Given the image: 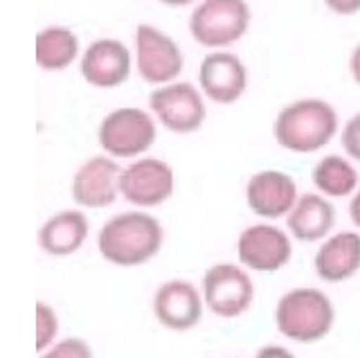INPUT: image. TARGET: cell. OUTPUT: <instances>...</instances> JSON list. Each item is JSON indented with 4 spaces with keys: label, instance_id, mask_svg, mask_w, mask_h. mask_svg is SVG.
<instances>
[{
    "label": "cell",
    "instance_id": "2e32d148",
    "mask_svg": "<svg viewBox=\"0 0 360 358\" xmlns=\"http://www.w3.org/2000/svg\"><path fill=\"white\" fill-rule=\"evenodd\" d=\"M313 268L322 282H347L360 271V234L342 230L329 234L315 252Z\"/></svg>",
    "mask_w": 360,
    "mask_h": 358
},
{
    "label": "cell",
    "instance_id": "5b68a950",
    "mask_svg": "<svg viewBox=\"0 0 360 358\" xmlns=\"http://www.w3.org/2000/svg\"><path fill=\"white\" fill-rule=\"evenodd\" d=\"M158 138V122L151 110L122 106L99 122L97 142L115 160H138L146 155Z\"/></svg>",
    "mask_w": 360,
    "mask_h": 358
},
{
    "label": "cell",
    "instance_id": "cb8c5ba5",
    "mask_svg": "<svg viewBox=\"0 0 360 358\" xmlns=\"http://www.w3.org/2000/svg\"><path fill=\"white\" fill-rule=\"evenodd\" d=\"M324 5L335 16H354L360 12V0H324Z\"/></svg>",
    "mask_w": 360,
    "mask_h": 358
},
{
    "label": "cell",
    "instance_id": "6da1fadb",
    "mask_svg": "<svg viewBox=\"0 0 360 358\" xmlns=\"http://www.w3.org/2000/svg\"><path fill=\"white\" fill-rule=\"evenodd\" d=\"M165 243V228L144 210L110 217L97 234L99 255L112 266L133 268L151 262Z\"/></svg>",
    "mask_w": 360,
    "mask_h": 358
},
{
    "label": "cell",
    "instance_id": "7a4b0ae2",
    "mask_svg": "<svg viewBox=\"0 0 360 358\" xmlns=\"http://www.w3.org/2000/svg\"><path fill=\"white\" fill-rule=\"evenodd\" d=\"M340 131L333 104L320 97H304L286 104L273 122V138L284 151L318 153Z\"/></svg>",
    "mask_w": 360,
    "mask_h": 358
},
{
    "label": "cell",
    "instance_id": "e0dca14e",
    "mask_svg": "<svg viewBox=\"0 0 360 358\" xmlns=\"http://www.w3.org/2000/svg\"><path fill=\"white\" fill-rule=\"evenodd\" d=\"M286 226L292 239L304 243L324 241L335 226V207L331 198L318 192L300 194L295 207L286 217Z\"/></svg>",
    "mask_w": 360,
    "mask_h": 358
},
{
    "label": "cell",
    "instance_id": "484cf974",
    "mask_svg": "<svg viewBox=\"0 0 360 358\" xmlns=\"http://www.w3.org/2000/svg\"><path fill=\"white\" fill-rule=\"evenodd\" d=\"M349 219H352V223L360 230V187L356 189V194L349 198Z\"/></svg>",
    "mask_w": 360,
    "mask_h": 358
},
{
    "label": "cell",
    "instance_id": "30bf717a",
    "mask_svg": "<svg viewBox=\"0 0 360 358\" xmlns=\"http://www.w3.org/2000/svg\"><path fill=\"white\" fill-rule=\"evenodd\" d=\"M122 170L120 160L110 158L106 153L93 155L77 167L70 183L72 200L79 207L101 210L122 198Z\"/></svg>",
    "mask_w": 360,
    "mask_h": 358
},
{
    "label": "cell",
    "instance_id": "ffe728a7",
    "mask_svg": "<svg viewBox=\"0 0 360 358\" xmlns=\"http://www.w3.org/2000/svg\"><path fill=\"white\" fill-rule=\"evenodd\" d=\"M311 181L315 192L326 198H352L360 187V174L352 158L329 153L313 165Z\"/></svg>",
    "mask_w": 360,
    "mask_h": 358
},
{
    "label": "cell",
    "instance_id": "ba28073f",
    "mask_svg": "<svg viewBox=\"0 0 360 358\" xmlns=\"http://www.w3.org/2000/svg\"><path fill=\"white\" fill-rule=\"evenodd\" d=\"M122 198L135 210L165 205L176 192V172L162 158L142 155L122 170Z\"/></svg>",
    "mask_w": 360,
    "mask_h": 358
},
{
    "label": "cell",
    "instance_id": "4fadbf2b",
    "mask_svg": "<svg viewBox=\"0 0 360 358\" xmlns=\"http://www.w3.org/2000/svg\"><path fill=\"white\" fill-rule=\"evenodd\" d=\"M236 255L248 271L277 273L290 262L292 243L288 234L273 223H255L239 234Z\"/></svg>",
    "mask_w": 360,
    "mask_h": 358
},
{
    "label": "cell",
    "instance_id": "7402d4cb",
    "mask_svg": "<svg viewBox=\"0 0 360 358\" xmlns=\"http://www.w3.org/2000/svg\"><path fill=\"white\" fill-rule=\"evenodd\" d=\"M39 358H93V350L82 338H65L41 352Z\"/></svg>",
    "mask_w": 360,
    "mask_h": 358
},
{
    "label": "cell",
    "instance_id": "603a6c76",
    "mask_svg": "<svg viewBox=\"0 0 360 358\" xmlns=\"http://www.w3.org/2000/svg\"><path fill=\"white\" fill-rule=\"evenodd\" d=\"M340 144L347 158L360 165V113L349 117L340 129Z\"/></svg>",
    "mask_w": 360,
    "mask_h": 358
},
{
    "label": "cell",
    "instance_id": "5bb4252c",
    "mask_svg": "<svg viewBox=\"0 0 360 358\" xmlns=\"http://www.w3.org/2000/svg\"><path fill=\"white\" fill-rule=\"evenodd\" d=\"M300 198L295 178L279 170H262L245 183V203L252 215L275 221L286 219Z\"/></svg>",
    "mask_w": 360,
    "mask_h": 358
},
{
    "label": "cell",
    "instance_id": "277c9868",
    "mask_svg": "<svg viewBox=\"0 0 360 358\" xmlns=\"http://www.w3.org/2000/svg\"><path fill=\"white\" fill-rule=\"evenodd\" d=\"M250 23L245 0H200L189 16V34L207 50H228L248 34Z\"/></svg>",
    "mask_w": 360,
    "mask_h": 358
},
{
    "label": "cell",
    "instance_id": "4316f807",
    "mask_svg": "<svg viewBox=\"0 0 360 358\" xmlns=\"http://www.w3.org/2000/svg\"><path fill=\"white\" fill-rule=\"evenodd\" d=\"M349 72H352V79L356 86H360V43L354 48L352 57H349Z\"/></svg>",
    "mask_w": 360,
    "mask_h": 358
},
{
    "label": "cell",
    "instance_id": "44dd1931",
    "mask_svg": "<svg viewBox=\"0 0 360 358\" xmlns=\"http://www.w3.org/2000/svg\"><path fill=\"white\" fill-rule=\"evenodd\" d=\"M59 335V318L52 307H48L45 302L37 305V350L45 352L48 347L56 343Z\"/></svg>",
    "mask_w": 360,
    "mask_h": 358
},
{
    "label": "cell",
    "instance_id": "d6986e66",
    "mask_svg": "<svg viewBox=\"0 0 360 358\" xmlns=\"http://www.w3.org/2000/svg\"><path fill=\"white\" fill-rule=\"evenodd\" d=\"M34 59L45 72H61L70 68L77 59H82L79 37L63 25L43 27L34 41Z\"/></svg>",
    "mask_w": 360,
    "mask_h": 358
},
{
    "label": "cell",
    "instance_id": "52a82bcc",
    "mask_svg": "<svg viewBox=\"0 0 360 358\" xmlns=\"http://www.w3.org/2000/svg\"><path fill=\"white\" fill-rule=\"evenodd\" d=\"M135 70L142 82L151 86H165L178 82L185 68V54L180 50L174 37H169L160 27L140 23L135 27Z\"/></svg>",
    "mask_w": 360,
    "mask_h": 358
},
{
    "label": "cell",
    "instance_id": "83f0119b",
    "mask_svg": "<svg viewBox=\"0 0 360 358\" xmlns=\"http://www.w3.org/2000/svg\"><path fill=\"white\" fill-rule=\"evenodd\" d=\"M160 5H165V7H174V9H178V7H189V5H194L196 0H158Z\"/></svg>",
    "mask_w": 360,
    "mask_h": 358
},
{
    "label": "cell",
    "instance_id": "ac0fdd59",
    "mask_svg": "<svg viewBox=\"0 0 360 358\" xmlns=\"http://www.w3.org/2000/svg\"><path fill=\"white\" fill-rule=\"evenodd\" d=\"M90 232L88 217L82 210H61L39 230V245L50 257H70L79 252Z\"/></svg>",
    "mask_w": 360,
    "mask_h": 358
},
{
    "label": "cell",
    "instance_id": "8fae6325",
    "mask_svg": "<svg viewBox=\"0 0 360 358\" xmlns=\"http://www.w3.org/2000/svg\"><path fill=\"white\" fill-rule=\"evenodd\" d=\"M198 88L219 106L236 104L248 91L245 63L230 50H212L198 65Z\"/></svg>",
    "mask_w": 360,
    "mask_h": 358
},
{
    "label": "cell",
    "instance_id": "3957f363",
    "mask_svg": "<svg viewBox=\"0 0 360 358\" xmlns=\"http://www.w3.org/2000/svg\"><path fill=\"white\" fill-rule=\"evenodd\" d=\"M333 322V302L318 288H292L279 298L275 307L277 331L292 343H318L329 335Z\"/></svg>",
    "mask_w": 360,
    "mask_h": 358
},
{
    "label": "cell",
    "instance_id": "d4e9b609",
    "mask_svg": "<svg viewBox=\"0 0 360 358\" xmlns=\"http://www.w3.org/2000/svg\"><path fill=\"white\" fill-rule=\"evenodd\" d=\"M255 358H295V356H292V352H288L286 347H281V345H266V347H262V350L257 352Z\"/></svg>",
    "mask_w": 360,
    "mask_h": 358
},
{
    "label": "cell",
    "instance_id": "8992f818",
    "mask_svg": "<svg viewBox=\"0 0 360 358\" xmlns=\"http://www.w3.org/2000/svg\"><path fill=\"white\" fill-rule=\"evenodd\" d=\"M149 110L158 127L176 136L196 133L207 120L205 95L189 82H172L158 86L149 95Z\"/></svg>",
    "mask_w": 360,
    "mask_h": 358
},
{
    "label": "cell",
    "instance_id": "7c38bea8",
    "mask_svg": "<svg viewBox=\"0 0 360 358\" xmlns=\"http://www.w3.org/2000/svg\"><path fill=\"white\" fill-rule=\"evenodd\" d=\"M133 54L120 39H97L82 52L79 72L84 82L99 91H112L129 82L133 72Z\"/></svg>",
    "mask_w": 360,
    "mask_h": 358
},
{
    "label": "cell",
    "instance_id": "9a60e30c",
    "mask_svg": "<svg viewBox=\"0 0 360 358\" xmlns=\"http://www.w3.org/2000/svg\"><path fill=\"white\" fill-rule=\"evenodd\" d=\"M155 320L169 331H189L202 318L205 300L200 290L187 279H169L158 286L151 302Z\"/></svg>",
    "mask_w": 360,
    "mask_h": 358
},
{
    "label": "cell",
    "instance_id": "9c48e42d",
    "mask_svg": "<svg viewBox=\"0 0 360 358\" xmlns=\"http://www.w3.org/2000/svg\"><path fill=\"white\" fill-rule=\"evenodd\" d=\"M200 293L205 300V309L219 318L232 320L243 316L252 307L255 284L241 266L217 264L202 275Z\"/></svg>",
    "mask_w": 360,
    "mask_h": 358
}]
</instances>
